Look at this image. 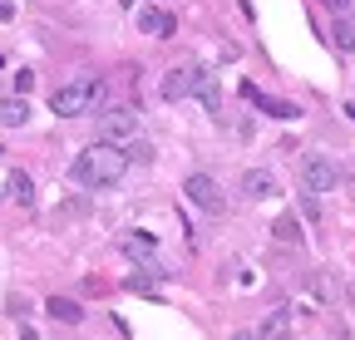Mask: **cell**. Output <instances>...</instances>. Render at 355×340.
<instances>
[{
  "label": "cell",
  "instance_id": "6da1fadb",
  "mask_svg": "<svg viewBox=\"0 0 355 340\" xmlns=\"http://www.w3.org/2000/svg\"><path fill=\"white\" fill-rule=\"evenodd\" d=\"M123 168H128L123 148H114V143L99 138L94 148H84V153L69 163V178H74L79 188H89V193H104V188L123 183Z\"/></svg>",
  "mask_w": 355,
  "mask_h": 340
},
{
  "label": "cell",
  "instance_id": "7a4b0ae2",
  "mask_svg": "<svg viewBox=\"0 0 355 340\" xmlns=\"http://www.w3.org/2000/svg\"><path fill=\"white\" fill-rule=\"evenodd\" d=\"M99 109H104V79L99 74H84V79L50 94V114H60V118H84V114H99Z\"/></svg>",
  "mask_w": 355,
  "mask_h": 340
},
{
  "label": "cell",
  "instance_id": "3957f363",
  "mask_svg": "<svg viewBox=\"0 0 355 340\" xmlns=\"http://www.w3.org/2000/svg\"><path fill=\"white\" fill-rule=\"evenodd\" d=\"M99 138H104V143H114V148H123L128 138H139V114H133L128 104L104 109V114H99Z\"/></svg>",
  "mask_w": 355,
  "mask_h": 340
},
{
  "label": "cell",
  "instance_id": "277c9868",
  "mask_svg": "<svg viewBox=\"0 0 355 340\" xmlns=\"http://www.w3.org/2000/svg\"><path fill=\"white\" fill-rule=\"evenodd\" d=\"M183 193H188V202L202 212V217H222V212H227V202H222V193H217V183H212L207 173H193V178L183 183Z\"/></svg>",
  "mask_w": 355,
  "mask_h": 340
},
{
  "label": "cell",
  "instance_id": "5b68a950",
  "mask_svg": "<svg viewBox=\"0 0 355 340\" xmlns=\"http://www.w3.org/2000/svg\"><path fill=\"white\" fill-rule=\"evenodd\" d=\"M301 188L316 197V193H331L336 188V163L326 153H306L301 158Z\"/></svg>",
  "mask_w": 355,
  "mask_h": 340
},
{
  "label": "cell",
  "instance_id": "8992f818",
  "mask_svg": "<svg viewBox=\"0 0 355 340\" xmlns=\"http://www.w3.org/2000/svg\"><path fill=\"white\" fill-rule=\"evenodd\" d=\"M139 30H144V35H153V39H173L178 20H173L163 6H144V10H139Z\"/></svg>",
  "mask_w": 355,
  "mask_h": 340
},
{
  "label": "cell",
  "instance_id": "52a82bcc",
  "mask_svg": "<svg viewBox=\"0 0 355 340\" xmlns=\"http://www.w3.org/2000/svg\"><path fill=\"white\" fill-rule=\"evenodd\" d=\"M193 84H198V69L193 64H178L163 74V99H188L193 94Z\"/></svg>",
  "mask_w": 355,
  "mask_h": 340
},
{
  "label": "cell",
  "instance_id": "ba28073f",
  "mask_svg": "<svg viewBox=\"0 0 355 340\" xmlns=\"http://www.w3.org/2000/svg\"><path fill=\"white\" fill-rule=\"evenodd\" d=\"M242 94H247L261 114H272V118H301V109H296V104H286V99H266L257 84H242Z\"/></svg>",
  "mask_w": 355,
  "mask_h": 340
},
{
  "label": "cell",
  "instance_id": "9c48e42d",
  "mask_svg": "<svg viewBox=\"0 0 355 340\" xmlns=\"http://www.w3.org/2000/svg\"><path fill=\"white\" fill-rule=\"evenodd\" d=\"M242 193H247L252 202H261V197L277 193V178L266 173V168H247V173H242Z\"/></svg>",
  "mask_w": 355,
  "mask_h": 340
},
{
  "label": "cell",
  "instance_id": "30bf717a",
  "mask_svg": "<svg viewBox=\"0 0 355 340\" xmlns=\"http://www.w3.org/2000/svg\"><path fill=\"white\" fill-rule=\"evenodd\" d=\"M44 311H50L60 325H79V321H84V306L69 301V296H50V301H44Z\"/></svg>",
  "mask_w": 355,
  "mask_h": 340
},
{
  "label": "cell",
  "instance_id": "8fae6325",
  "mask_svg": "<svg viewBox=\"0 0 355 340\" xmlns=\"http://www.w3.org/2000/svg\"><path fill=\"white\" fill-rule=\"evenodd\" d=\"M123 251H128V257H139L144 267L153 262V251H158V242L148 237V232H123Z\"/></svg>",
  "mask_w": 355,
  "mask_h": 340
},
{
  "label": "cell",
  "instance_id": "7c38bea8",
  "mask_svg": "<svg viewBox=\"0 0 355 340\" xmlns=\"http://www.w3.org/2000/svg\"><path fill=\"white\" fill-rule=\"evenodd\" d=\"M193 94L207 104V114H217V104H222V89H217V74H207V69H198V84H193Z\"/></svg>",
  "mask_w": 355,
  "mask_h": 340
},
{
  "label": "cell",
  "instance_id": "4fadbf2b",
  "mask_svg": "<svg viewBox=\"0 0 355 340\" xmlns=\"http://www.w3.org/2000/svg\"><path fill=\"white\" fill-rule=\"evenodd\" d=\"M25 118H30V104H25V94H15V99H0V123H6V129H20Z\"/></svg>",
  "mask_w": 355,
  "mask_h": 340
},
{
  "label": "cell",
  "instance_id": "5bb4252c",
  "mask_svg": "<svg viewBox=\"0 0 355 340\" xmlns=\"http://www.w3.org/2000/svg\"><path fill=\"white\" fill-rule=\"evenodd\" d=\"M257 340H291V316H286V311H272V316H266V325L257 330Z\"/></svg>",
  "mask_w": 355,
  "mask_h": 340
},
{
  "label": "cell",
  "instance_id": "9a60e30c",
  "mask_svg": "<svg viewBox=\"0 0 355 340\" xmlns=\"http://www.w3.org/2000/svg\"><path fill=\"white\" fill-rule=\"evenodd\" d=\"M272 237H277V242H286V247H296V242H301V222L291 217V212H282V217L272 222Z\"/></svg>",
  "mask_w": 355,
  "mask_h": 340
},
{
  "label": "cell",
  "instance_id": "2e32d148",
  "mask_svg": "<svg viewBox=\"0 0 355 340\" xmlns=\"http://www.w3.org/2000/svg\"><path fill=\"white\" fill-rule=\"evenodd\" d=\"M6 193H10L15 202H35V183H30V173H20V168H15V173L6 178Z\"/></svg>",
  "mask_w": 355,
  "mask_h": 340
},
{
  "label": "cell",
  "instance_id": "e0dca14e",
  "mask_svg": "<svg viewBox=\"0 0 355 340\" xmlns=\"http://www.w3.org/2000/svg\"><path fill=\"white\" fill-rule=\"evenodd\" d=\"M331 39H336V50H355V20H336V30H331Z\"/></svg>",
  "mask_w": 355,
  "mask_h": 340
},
{
  "label": "cell",
  "instance_id": "ac0fdd59",
  "mask_svg": "<svg viewBox=\"0 0 355 340\" xmlns=\"http://www.w3.org/2000/svg\"><path fill=\"white\" fill-rule=\"evenodd\" d=\"M123 158H128V163H148V158H153V148H148L144 138H128V143H123Z\"/></svg>",
  "mask_w": 355,
  "mask_h": 340
},
{
  "label": "cell",
  "instance_id": "d6986e66",
  "mask_svg": "<svg viewBox=\"0 0 355 340\" xmlns=\"http://www.w3.org/2000/svg\"><path fill=\"white\" fill-rule=\"evenodd\" d=\"M30 89H35V74L20 69V74H15V94H30Z\"/></svg>",
  "mask_w": 355,
  "mask_h": 340
},
{
  "label": "cell",
  "instance_id": "ffe728a7",
  "mask_svg": "<svg viewBox=\"0 0 355 340\" xmlns=\"http://www.w3.org/2000/svg\"><path fill=\"white\" fill-rule=\"evenodd\" d=\"M0 20H15V6H10V0H0Z\"/></svg>",
  "mask_w": 355,
  "mask_h": 340
},
{
  "label": "cell",
  "instance_id": "44dd1931",
  "mask_svg": "<svg viewBox=\"0 0 355 340\" xmlns=\"http://www.w3.org/2000/svg\"><path fill=\"white\" fill-rule=\"evenodd\" d=\"M326 6H331V10H345V6H350V0H326Z\"/></svg>",
  "mask_w": 355,
  "mask_h": 340
},
{
  "label": "cell",
  "instance_id": "7402d4cb",
  "mask_svg": "<svg viewBox=\"0 0 355 340\" xmlns=\"http://www.w3.org/2000/svg\"><path fill=\"white\" fill-rule=\"evenodd\" d=\"M232 340H257V335H247V330H242V335H232Z\"/></svg>",
  "mask_w": 355,
  "mask_h": 340
},
{
  "label": "cell",
  "instance_id": "603a6c76",
  "mask_svg": "<svg viewBox=\"0 0 355 340\" xmlns=\"http://www.w3.org/2000/svg\"><path fill=\"white\" fill-rule=\"evenodd\" d=\"M0 153H6V148H0Z\"/></svg>",
  "mask_w": 355,
  "mask_h": 340
}]
</instances>
